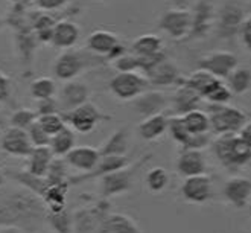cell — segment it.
<instances>
[{"instance_id":"42","label":"cell","mask_w":251,"mask_h":233,"mask_svg":"<svg viewBox=\"0 0 251 233\" xmlns=\"http://www.w3.org/2000/svg\"><path fill=\"white\" fill-rule=\"evenodd\" d=\"M26 133L29 136V140H31L32 147L38 148V147H49L50 142V136L44 133V129L38 125V122H34L31 127L26 129Z\"/></svg>"},{"instance_id":"2","label":"cell","mask_w":251,"mask_h":233,"mask_svg":"<svg viewBox=\"0 0 251 233\" xmlns=\"http://www.w3.org/2000/svg\"><path fill=\"white\" fill-rule=\"evenodd\" d=\"M212 150L219 163L227 169H238L250 163L251 145H247L238 134H221L213 143Z\"/></svg>"},{"instance_id":"24","label":"cell","mask_w":251,"mask_h":233,"mask_svg":"<svg viewBox=\"0 0 251 233\" xmlns=\"http://www.w3.org/2000/svg\"><path fill=\"white\" fill-rule=\"evenodd\" d=\"M52 158H53V154L49 150V147L34 148L32 153L27 157V169L26 171L37 177H46Z\"/></svg>"},{"instance_id":"31","label":"cell","mask_w":251,"mask_h":233,"mask_svg":"<svg viewBox=\"0 0 251 233\" xmlns=\"http://www.w3.org/2000/svg\"><path fill=\"white\" fill-rule=\"evenodd\" d=\"M161 49V40L157 35H142L139 37L134 45H132V51H134L136 56L139 58H152L160 55Z\"/></svg>"},{"instance_id":"23","label":"cell","mask_w":251,"mask_h":233,"mask_svg":"<svg viewBox=\"0 0 251 233\" xmlns=\"http://www.w3.org/2000/svg\"><path fill=\"white\" fill-rule=\"evenodd\" d=\"M3 174H5V177H9L14 181L20 183L25 189H27L29 192L35 194L38 198L43 197L44 191H46V187H48L46 179L32 176V174H29L27 171H12V169H6V171H3Z\"/></svg>"},{"instance_id":"39","label":"cell","mask_w":251,"mask_h":233,"mask_svg":"<svg viewBox=\"0 0 251 233\" xmlns=\"http://www.w3.org/2000/svg\"><path fill=\"white\" fill-rule=\"evenodd\" d=\"M67 177V163L64 160H61L60 157L58 158H52L50 162V166L48 169V174H46V181L48 184H56V183H63V181H67L66 180Z\"/></svg>"},{"instance_id":"40","label":"cell","mask_w":251,"mask_h":233,"mask_svg":"<svg viewBox=\"0 0 251 233\" xmlns=\"http://www.w3.org/2000/svg\"><path fill=\"white\" fill-rule=\"evenodd\" d=\"M37 113L31 108H20L17 111H14L12 116H11V127H16V128H20V129H27L31 127L34 122H37Z\"/></svg>"},{"instance_id":"1","label":"cell","mask_w":251,"mask_h":233,"mask_svg":"<svg viewBox=\"0 0 251 233\" xmlns=\"http://www.w3.org/2000/svg\"><path fill=\"white\" fill-rule=\"evenodd\" d=\"M46 206L27 189L11 192L0 200V227L37 232L46 223Z\"/></svg>"},{"instance_id":"6","label":"cell","mask_w":251,"mask_h":233,"mask_svg":"<svg viewBox=\"0 0 251 233\" xmlns=\"http://www.w3.org/2000/svg\"><path fill=\"white\" fill-rule=\"evenodd\" d=\"M61 118L69 128H72L73 131H76V133H81V134L90 133V131L96 128L98 124L108 119L107 116L100 113V110L95 104L88 103V101L76 108H73L67 113H63Z\"/></svg>"},{"instance_id":"54","label":"cell","mask_w":251,"mask_h":233,"mask_svg":"<svg viewBox=\"0 0 251 233\" xmlns=\"http://www.w3.org/2000/svg\"><path fill=\"white\" fill-rule=\"evenodd\" d=\"M0 136H2V131H0Z\"/></svg>"},{"instance_id":"26","label":"cell","mask_w":251,"mask_h":233,"mask_svg":"<svg viewBox=\"0 0 251 233\" xmlns=\"http://www.w3.org/2000/svg\"><path fill=\"white\" fill-rule=\"evenodd\" d=\"M129 133L128 128H119L105 140L99 150L100 155H126L128 145H129Z\"/></svg>"},{"instance_id":"9","label":"cell","mask_w":251,"mask_h":233,"mask_svg":"<svg viewBox=\"0 0 251 233\" xmlns=\"http://www.w3.org/2000/svg\"><path fill=\"white\" fill-rule=\"evenodd\" d=\"M90 96V89L88 85L81 82V81H67L66 85L58 93V110H61L64 113L76 108L82 104H85Z\"/></svg>"},{"instance_id":"46","label":"cell","mask_w":251,"mask_h":233,"mask_svg":"<svg viewBox=\"0 0 251 233\" xmlns=\"http://www.w3.org/2000/svg\"><path fill=\"white\" fill-rule=\"evenodd\" d=\"M69 0H38V5L44 9H56L66 5Z\"/></svg>"},{"instance_id":"11","label":"cell","mask_w":251,"mask_h":233,"mask_svg":"<svg viewBox=\"0 0 251 233\" xmlns=\"http://www.w3.org/2000/svg\"><path fill=\"white\" fill-rule=\"evenodd\" d=\"M0 145H2V150L5 153L14 157H29V154L34 150L26 131L16 127H9L0 136Z\"/></svg>"},{"instance_id":"27","label":"cell","mask_w":251,"mask_h":233,"mask_svg":"<svg viewBox=\"0 0 251 233\" xmlns=\"http://www.w3.org/2000/svg\"><path fill=\"white\" fill-rule=\"evenodd\" d=\"M75 143H76L75 131L66 125L60 133H56L55 136L50 137L49 150L56 157H64L69 151H72L73 148H75Z\"/></svg>"},{"instance_id":"50","label":"cell","mask_w":251,"mask_h":233,"mask_svg":"<svg viewBox=\"0 0 251 233\" xmlns=\"http://www.w3.org/2000/svg\"><path fill=\"white\" fill-rule=\"evenodd\" d=\"M3 183H5V174H3L2 169H0V187L3 186Z\"/></svg>"},{"instance_id":"32","label":"cell","mask_w":251,"mask_h":233,"mask_svg":"<svg viewBox=\"0 0 251 233\" xmlns=\"http://www.w3.org/2000/svg\"><path fill=\"white\" fill-rule=\"evenodd\" d=\"M227 79V87L231 93L234 95H242L250 90L251 85V72L250 67H236L231 74L226 78Z\"/></svg>"},{"instance_id":"16","label":"cell","mask_w":251,"mask_h":233,"mask_svg":"<svg viewBox=\"0 0 251 233\" xmlns=\"http://www.w3.org/2000/svg\"><path fill=\"white\" fill-rule=\"evenodd\" d=\"M176 171L184 179L205 174V158L200 150H181L176 158Z\"/></svg>"},{"instance_id":"10","label":"cell","mask_w":251,"mask_h":233,"mask_svg":"<svg viewBox=\"0 0 251 233\" xmlns=\"http://www.w3.org/2000/svg\"><path fill=\"white\" fill-rule=\"evenodd\" d=\"M181 194L186 201L194 203V205H202L209 201L213 194L212 179L205 174L201 176L187 177L181 184Z\"/></svg>"},{"instance_id":"51","label":"cell","mask_w":251,"mask_h":233,"mask_svg":"<svg viewBox=\"0 0 251 233\" xmlns=\"http://www.w3.org/2000/svg\"><path fill=\"white\" fill-rule=\"evenodd\" d=\"M174 2H176V5H183V3L187 2V0H174Z\"/></svg>"},{"instance_id":"33","label":"cell","mask_w":251,"mask_h":233,"mask_svg":"<svg viewBox=\"0 0 251 233\" xmlns=\"http://www.w3.org/2000/svg\"><path fill=\"white\" fill-rule=\"evenodd\" d=\"M108 233H142L136 221L124 213H110Z\"/></svg>"},{"instance_id":"43","label":"cell","mask_w":251,"mask_h":233,"mask_svg":"<svg viewBox=\"0 0 251 233\" xmlns=\"http://www.w3.org/2000/svg\"><path fill=\"white\" fill-rule=\"evenodd\" d=\"M241 9L234 5H228L226 9H224V16H223V22H224V26H236L239 23V16H241Z\"/></svg>"},{"instance_id":"49","label":"cell","mask_w":251,"mask_h":233,"mask_svg":"<svg viewBox=\"0 0 251 233\" xmlns=\"http://www.w3.org/2000/svg\"><path fill=\"white\" fill-rule=\"evenodd\" d=\"M0 233H22V230L16 227H0Z\"/></svg>"},{"instance_id":"3","label":"cell","mask_w":251,"mask_h":233,"mask_svg":"<svg viewBox=\"0 0 251 233\" xmlns=\"http://www.w3.org/2000/svg\"><path fill=\"white\" fill-rule=\"evenodd\" d=\"M204 111L209 118L210 129L215 134H231L238 131L248 122V116L236 107L227 104H207Z\"/></svg>"},{"instance_id":"13","label":"cell","mask_w":251,"mask_h":233,"mask_svg":"<svg viewBox=\"0 0 251 233\" xmlns=\"http://www.w3.org/2000/svg\"><path fill=\"white\" fill-rule=\"evenodd\" d=\"M166 105L168 98L165 96V93L158 90H146L132 99V108L140 116H143V118H150V116L163 113Z\"/></svg>"},{"instance_id":"21","label":"cell","mask_w":251,"mask_h":233,"mask_svg":"<svg viewBox=\"0 0 251 233\" xmlns=\"http://www.w3.org/2000/svg\"><path fill=\"white\" fill-rule=\"evenodd\" d=\"M201 103V96L195 93L184 82L175 90L172 98V105L176 116H183L192 110H198V104Z\"/></svg>"},{"instance_id":"20","label":"cell","mask_w":251,"mask_h":233,"mask_svg":"<svg viewBox=\"0 0 251 233\" xmlns=\"http://www.w3.org/2000/svg\"><path fill=\"white\" fill-rule=\"evenodd\" d=\"M79 38V27L76 23L63 20L53 25L52 34H50V41L56 48H72Z\"/></svg>"},{"instance_id":"17","label":"cell","mask_w":251,"mask_h":233,"mask_svg":"<svg viewBox=\"0 0 251 233\" xmlns=\"http://www.w3.org/2000/svg\"><path fill=\"white\" fill-rule=\"evenodd\" d=\"M192 25L189 11L184 9H171L160 20V27L166 31L174 38H181L187 34Z\"/></svg>"},{"instance_id":"5","label":"cell","mask_w":251,"mask_h":233,"mask_svg":"<svg viewBox=\"0 0 251 233\" xmlns=\"http://www.w3.org/2000/svg\"><path fill=\"white\" fill-rule=\"evenodd\" d=\"M151 157V154L143 155L140 160H137L136 165H128L119 171L110 172L107 176L100 177V194L102 198H111L116 195H121L128 192L132 186V179H134L136 172L142 168V165Z\"/></svg>"},{"instance_id":"53","label":"cell","mask_w":251,"mask_h":233,"mask_svg":"<svg viewBox=\"0 0 251 233\" xmlns=\"http://www.w3.org/2000/svg\"><path fill=\"white\" fill-rule=\"evenodd\" d=\"M11 2H20V0H11Z\"/></svg>"},{"instance_id":"19","label":"cell","mask_w":251,"mask_h":233,"mask_svg":"<svg viewBox=\"0 0 251 233\" xmlns=\"http://www.w3.org/2000/svg\"><path fill=\"white\" fill-rule=\"evenodd\" d=\"M146 79L152 85L163 87V85L175 84L180 79V75H178V69L163 58V60L154 64L150 70H146Z\"/></svg>"},{"instance_id":"22","label":"cell","mask_w":251,"mask_h":233,"mask_svg":"<svg viewBox=\"0 0 251 233\" xmlns=\"http://www.w3.org/2000/svg\"><path fill=\"white\" fill-rule=\"evenodd\" d=\"M69 192V181L56 183V184H48L46 191H44L41 201L46 206V210L49 212H60L66 209V200Z\"/></svg>"},{"instance_id":"41","label":"cell","mask_w":251,"mask_h":233,"mask_svg":"<svg viewBox=\"0 0 251 233\" xmlns=\"http://www.w3.org/2000/svg\"><path fill=\"white\" fill-rule=\"evenodd\" d=\"M233 93L230 92V89L227 87V84H224L223 81H218L212 89L207 92V95L204 96V99L209 101V104H227L231 99Z\"/></svg>"},{"instance_id":"29","label":"cell","mask_w":251,"mask_h":233,"mask_svg":"<svg viewBox=\"0 0 251 233\" xmlns=\"http://www.w3.org/2000/svg\"><path fill=\"white\" fill-rule=\"evenodd\" d=\"M181 121L184 124V128L187 129V133L192 134V136L207 134L210 131L209 118L202 110H192V111L183 114Z\"/></svg>"},{"instance_id":"34","label":"cell","mask_w":251,"mask_h":233,"mask_svg":"<svg viewBox=\"0 0 251 233\" xmlns=\"http://www.w3.org/2000/svg\"><path fill=\"white\" fill-rule=\"evenodd\" d=\"M46 221L56 233H73V216L69 209L60 212H46Z\"/></svg>"},{"instance_id":"47","label":"cell","mask_w":251,"mask_h":233,"mask_svg":"<svg viewBox=\"0 0 251 233\" xmlns=\"http://www.w3.org/2000/svg\"><path fill=\"white\" fill-rule=\"evenodd\" d=\"M9 81L5 75L0 74V101H6L9 96Z\"/></svg>"},{"instance_id":"37","label":"cell","mask_w":251,"mask_h":233,"mask_svg":"<svg viewBox=\"0 0 251 233\" xmlns=\"http://www.w3.org/2000/svg\"><path fill=\"white\" fill-rule=\"evenodd\" d=\"M55 92H56V85L55 81L50 78H38L31 84V95L38 101L53 98Z\"/></svg>"},{"instance_id":"28","label":"cell","mask_w":251,"mask_h":233,"mask_svg":"<svg viewBox=\"0 0 251 233\" xmlns=\"http://www.w3.org/2000/svg\"><path fill=\"white\" fill-rule=\"evenodd\" d=\"M119 46V40L111 32L107 31H95L88 37V48L98 53L113 55Z\"/></svg>"},{"instance_id":"15","label":"cell","mask_w":251,"mask_h":233,"mask_svg":"<svg viewBox=\"0 0 251 233\" xmlns=\"http://www.w3.org/2000/svg\"><path fill=\"white\" fill-rule=\"evenodd\" d=\"M64 157H66L64 162L69 166L75 168L81 172H90L98 165L100 154H99V150L93 147H75Z\"/></svg>"},{"instance_id":"18","label":"cell","mask_w":251,"mask_h":233,"mask_svg":"<svg viewBox=\"0 0 251 233\" xmlns=\"http://www.w3.org/2000/svg\"><path fill=\"white\" fill-rule=\"evenodd\" d=\"M84 63H82V58L78 52H64L60 56L56 58L55 66H53V72H55V77L61 81H72L75 79L79 72L82 69Z\"/></svg>"},{"instance_id":"4","label":"cell","mask_w":251,"mask_h":233,"mask_svg":"<svg viewBox=\"0 0 251 233\" xmlns=\"http://www.w3.org/2000/svg\"><path fill=\"white\" fill-rule=\"evenodd\" d=\"M110 203L107 198L93 206L76 210L73 216V233H108Z\"/></svg>"},{"instance_id":"25","label":"cell","mask_w":251,"mask_h":233,"mask_svg":"<svg viewBox=\"0 0 251 233\" xmlns=\"http://www.w3.org/2000/svg\"><path fill=\"white\" fill-rule=\"evenodd\" d=\"M168 129V116L163 113L145 118L139 125V134L145 140H155L163 136Z\"/></svg>"},{"instance_id":"35","label":"cell","mask_w":251,"mask_h":233,"mask_svg":"<svg viewBox=\"0 0 251 233\" xmlns=\"http://www.w3.org/2000/svg\"><path fill=\"white\" fill-rule=\"evenodd\" d=\"M145 181L151 192H154V194L163 192L166 186L169 184V172L161 166L152 168L151 171H148Z\"/></svg>"},{"instance_id":"7","label":"cell","mask_w":251,"mask_h":233,"mask_svg":"<svg viewBox=\"0 0 251 233\" xmlns=\"http://www.w3.org/2000/svg\"><path fill=\"white\" fill-rule=\"evenodd\" d=\"M148 79L137 74V72H119L111 81H110V90L124 101H132L140 93L146 92Z\"/></svg>"},{"instance_id":"30","label":"cell","mask_w":251,"mask_h":233,"mask_svg":"<svg viewBox=\"0 0 251 233\" xmlns=\"http://www.w3.org/2000/svg\"><path fill=\"white\" fill-rule=\"evenodd\" d=\"M218 81L219 79L215 78L212 74H209V72L200 69L198 72H194V74L190 75V78L184 81V84L189 85L190 89L194 90L195 93H198L201 96V99H202Z\"/></svg>"},{"instance_id":"14","label":"cell","mask_w":251,"mask_h":233,"mask_svg":"<svg viewBox=\"0 0 251 233\" xmlns=\"http://www.w3.org/2000/svg\"><path fill=\"white\" fill-rule=\"evenodd\" d=\"M131 162L126 155H100L98 165L95 166L93 171L90 172H85L82 176H78L75 179H72L73 183H81V181H85V180H93V179H100L107 176L110 172H114V171H119L125 166H128Z\"/></svg>"},{"instance_id":"48","label":"cell","mask_w":251,"mask_h":233,"mask_svg":"<svg viewBox=\"0 0 251 233\" xmlns=\"http://www.w3.org/2000/svg\"><path fill=\"white\" fill-rule=\"evenodd\" d=\"M236 134H238L247 145H251V127H250V122H247Z\"/></svg>"},{"instance_id":"12","label":"cell","mask_w":251,"mask_h":233,"mask_svg":"<svg viewBox=\"0 0 251 233\" xmlns=\"http://www.w3.org/2000/svg\"><path fill=\"white\" fill-rule=\"evenodd\" d=\"M224 197L236 209H245L251 197V181L248 177H230L224 183Z\"/></svg>"},{"instance_id":"44","label":"cell","mask_w":251,"mask_h":233,"mask_svg":"<svg viewBox=\"0 0 251 233\" xmlns=\"http://www.w3.org/2000/svg\"><path fill=\"white\" fill-rule=\"evenodd\" d=\"M58 111V104L53 98L49 99H41L37 104V116H43V114H50V113H56Z\"/></svg>"},{"instance_id":"45","label":"cell","mask_w":251,"mask_h":233,"mask_svg":"<svg viewBox=\"0 0 251 233\" xmlns=\"http://www.w3.org/2000/svg\"><path fill=\"white\" fill-rule=\"evenodd\" d=\"M250 32H251V20L250 17H247L242 25H241V34H242V41L244 45L247 46V49H250V45H251V37H250Z\"/></svg>"},{"instance_id":"52","label":"cell","mask_w":251,"mask_h":233,"mask_svg":"<svg viewBox=\"0 0 251 233\" xmlns=\"http://www.w3.org/2000/svg\"><path fill=\"white\" fill-rule=\"evenodd\" d=\"M0 27H2V16H0Z\"/></svg>"},{"instance_id":"36","label":"cell","mask_w":251,"mask_h":233,"mask_svg":"<svg viewBox=\"0 0 251 233\" xmlns=\"http://www.w3.org/2000/svg\"><path fill=\"white\" fill-rule=\"evenodd\" d=\"M166 131H169L171 137L176 143L181 145V148L186 147V143L189 142V139L192 136V134L187 133V129L184 128V124L181 121V116H176V114L168 118V129Z\"/></svg>"},{"instance_id":"38","label":"cell","mask_w":251,"mask_h":233,"mask_svg":"<svg viewBox=\"0 0 251 233\" xmlns=\"http://www.w3.org/2000/svg\"><path fill=\"white\" fill-rule=\"evenodd\" d=\"M37 122L44 129V133L49 134L50 137L55 136L56 133H60V131L66 127V124H64L63 118H61V114H58V113H50V114L38 116Z\"/></svg>"},{"instance_id":"8","label":"cell","mask_w":251,"mask_h":233,"mask_svg":"<svg viewBox=\"0 0 251 233\" xmlns=\"http://www.w3.org/2000/svg\"><path fill=\"white\" fill-rule=\"evenodd\" d=\"M200 67L205 72H209V74H212L218 79L227 78L231 72L238 67V56L227 51L213 52L201 58Z\"/></svg>"}]
</instances>
